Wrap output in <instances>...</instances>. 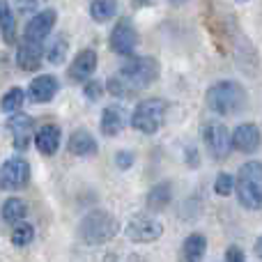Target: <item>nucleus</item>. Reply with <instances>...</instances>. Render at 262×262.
<instances>
[{
    "label": "nucleus",
    "instance_id": "obj_1",
    "mask_svg": "<svg viewBox=\"0 0 262 262\" xmlns=\"http://www.w3.org/2000/svg\"><path fill=\"white\" fill-rule=\"evenodd\" d=\"M159 78V62L154 58H131L122 64L118 76L108 81V92L115 97H131L136 90L152 85Z\"/></svg>",
    "mask_w": 262,
    "mask_h": 262
},
{
    "label": "nucleus",
    "instance_id": "obj_2",
    "mask_svg": "<svg viewBox=\"0 0 262 262\" xmlns=\"http://www.w3.org/2000/svg\"><path fill=\"white\" fill-rule=\"evenodd\" d=\"M209 111L219 115H237L246 108V90L237 81H219L207 90Z\"/></svg>",
    "mask_w": 262,
    "mask_h": 262
},
{
    "label": "nucleus",
    "instance_id": "obj_3",
    "mask_svg": "<svg viewBox=\"0 0 262 262\" xmlns=\"http://www.w3.org/2000/svg\"><path fill=\"white\" fill-rule=\"evenodd\" d=\"M237 200L244 209H260L262 207V163L246 161L239 168L235 180Z\"/></svg>",
    "mask_w": 262,
    "mask_h": 262
},
{
    "label": "nucleus",
    "instance_id": "obj_4",
    "mask_svg": "<svg viewBox=\"0 0 262 262\" xmlns=\"http://www.w3.org/2000/svg\"><path fill=\"white\" fill-rule=\"evenodd\" d=\"M120 230L118 219L111 212H90L78 226V232H81V239L88 242V244H104V242H111Z\"/></svg>",
    "mask_w": 262,
    "mask_h": 262
},
{
    "label": "nucleus",
    "instance_id": "obj_5",
    "mask_svg": "<svg viewBox=\"0 0 262 262\" xmlns=\"http://www.w3.org/2000/svg\"><path fill=\"white\" fill-rule=\"evenodd\" d=\"M166 113L168 104L163 99H145L136 106L131 115V127L138 129L140 134H157L166 120Z\"/></svg>",
    "mask_w": 262,
    "mask_h": 262
},
{
    "label": "nucleus",
    "instance_id": "obj_6",
    "mask_svg": "<svg viewBox=\"0 0 262 262\" xmlns=\"http://www.w3.org/2000/svg\"><path fill=\"white\" fill-rule=\"evenodd\" d=\"M163 235V226L161 221L152 216H136L129 221L127 226V237L136 244H149V242H157Z\"/></svg>",
    "mask_w": 262,
    "mask_h": 262
},
{
    "label": "nucleus",
    "instance_id": "obj_7",
    "mask_svg": "<svg viewBox=\"0 0 262 262\" xmlns=\"http://www.w3.org/2000/svg\"><path fill=\"white\" fill-rule=\"evenodd\" d=\"M205 147L216 161H221L232 149V134L223 124H209L205 129Z\"/></svg>",
    "mask_w": 262,
    "mask_h": 262
},
{
    "label": "nucleus",
    "instance_id": "obj_8",
    "mask_svg": "<svg viewBox=\"0 0 262 262\" xmlns=\"http://www.w3.org/2000/svg\"><path fill=\"white\" fill-rule=\"evenodd\" d=\"M30 177V166L23 159H7L0 166V186L3 189H23Z\"/></svg>",
    "mask_w": 262,
    "mask_h": 262
},
{
    "label": "nucleus",
    "instance_id": "obj_9",
    "mask_svg": "<svg viewBox=\"0 0 262 262\" xmlns=\"http://www.w3.org/2000/svg\"><path fill=\"white\" fill-rule=\"evenodd\" d=\"M136 44H138V32H136L134 23H131L129 18L118 21V26L111 32V49L118 55H131Z\"/></svg>",
    "mask_w": 262,
    "mask_h": 262
},
{
    "label": "nucleus",
    "instance_id": "obj_10",
    "mask_svg": "<svg viewBox=\"0 0 262 262\" xmlns=\"http://www.w3.org/2000/svg\"><path fill=\"white\" fill-rule=\"evenodd\" d=\"M55 12L53 9H44V12L35 14V16L28 21L26 32H23V39H30V41H44L49 37V32L53 30L55 26Z\"/></svg>",
    "mask_w": 262,
    "mask_h": 262
},
{
    "label": "nucleus",
    "instance_id": "obj_11",
    "mask_svg": "<svg viewBox=\"0 0 262 262\" xmlns=\"http://www.w3.org/2000/svg\"><path fill=\"white\" fill-rule=\"evenodd\" d=\"M262 145V134L255 124H239L232 134V147L237 152H244V154H253L258 152Z\"/></svg>",
    "mask_w": 262,
    "mask_h": 262
},
{
    "label": "nucleus",
    "instance_id": "obj_12",
    "mask_svg": "<svg viewBox=\"0 0 262 262\" xmlns=\"http://www.w3.org/2000/svg\"><path fill=\"white\" fill-rule=\"evenodd\" d=\"M41 58H44V49H41V41H30V39H23V44L18 46V53H16V62L23 72H35L39 69Z\"/></svg>",
    "mask_w": 262,
    "mask_h": 262
},
{
    "label": "nucleus",
    "instance_id": "obj_13",
    "mask_svg": "<svg viewBox=\"0 0 262 262\" xmlns=\"http://www.w3.org/2000/svg\"><path fill=\"white\" fill-rule=\"evenodd\" d=\"M7 127H9V131H12V136H14V147L16 149H28L32 127H35V122H32L30 115H14V118L7 122Z\"/></svg>",
    "mask_w": 262,
    "mask_h": 262
},
{
    "label": "nucleus",
    "instance_id": "obj_14",
    "mask_svg": "<svg viewBox=\"0 0 262 262\" xmlns=\"http://www.w3.org/2000/svg\"><path fill=\"white\" fill-rule=\"evenodd\" d=\"M95 69H97V53L92 49H85L74 58L72 67H69V76L74 81H85V78H90L95 74Z\"/></svg>",
    "mask_w": 262,
    "mask_h": 262
},
{
    "label": "nucleus",
    "instance_id": "obj_15",
    "mask_svg": "<svg viewBox=\"0 0 262 262\" xmlns=\"http://www.w3.org/2000/svg\"><path fill=\"white\" fill-rule=\"evenodd\" d=\"M58 78L51 76V74H44V76H37L30 83V97L35 101H51L58 92Z\"/></svg>",
    "mask_w": 262,
    "mask_h": 262
},
{
    "label": "nucleus",
    "instance_id": "obj_16",
    "mask_svg": "<svg viewBox=\"0 0 262 262\" xmlns=\"http://www.w3.org/2000/svg\"><path fill=\"white\" fill-rule=\"evenodd\" d=\"M207 251V239L200 232H193L182 244V262H203Z\"/></svg>",
    "mask_w": 262,
    "mask_h": 262
},
{
    "label": "nucleus",
    "instance_id": "obj_17",
    "mask_svg": "<svg viewBox=\"0 0 262 262\" xmlns=\"http://www.w3.org/2000/svg\"><path fill=\"white\" fill-rule=\"evenodd\" d=\"M69 152L76 154V157H88V154L97 152V140L92 138L90 131L85 129H76L69 136Z\"/></svg>",
    "mask_w": 262,
    "mask_h": 262
},
{
    "label": "nucleus",
    "instance_id": "obj_18",
    "mask_svg": "<svg viewBox=\"0 0 262 262\" xmlns=\"http://www.w3.org/2000/svg\"><path fill=\"white\" fill-rule=\"evenodd\" d=\"M35 143H37V149H39L41 154L51 157V154H55L60 147V129L53 127V124H46V127H41L37 131Z\"/></svg>",
    "mask_w": 262,
    "mask_h": 262
},
{
    "label": "nucleus",
    "instance_id": "obj_19",
    "mask_svg": "<svg viewBox=\"0 0 262 262\" xmlns=\"http://www.w3.org/2000/svg\"><path fill=\"white\" fill-rule=\"evenodd\" d=\"M124 122H127L124 111L120 106H108L104 111V115H101V131L106 136H118L124 129Z\"/></svg>",
    "mask_w": 262,
    "mask_h": 262
},
{
    "label": "nucleus",
    "instance_id": "obj_20",
    "mask_svg": "<svg viewBox=\"0 0 262 262\" xmlns=\"http://www.w3.org/2000/svg\"><path fill=\"white\" fill-rule=\"evenodd\" d=\"M118 14V0H92L90 5V16L97 23H106Z\"/></svg>",
    "mask_w": 262,
    "mask_h": 262
},
{
    "label": "nucleus",
    "instance_id": "obj_21",
    "mask_svg": "<svg viewBox=\"0 0 262 262\" xmlns=\"http://www.w3.org/2000/svg\"><path fill=\"white\" fill-rule=\"evenodd\" d=\"M172 198V191H170V184L163 182V184H157L147 195V207L154 209V212H161Z\"/></svg>",
    "mask_w": 262,
    "mask_h": 262
},
{
    "label": "nucleus",
    "instance_id": "obj_22",
    "mask_svg": "<svg viewBox=\"0 0 262 262\" xmlns=\"http://www.w3.org/2000/svg\"><path fill=\"white\" fill-rule=\"evenodd\" d=\"M0 30H3V37L7 44L14 41V32H16V23H14V14L9 9L7 0H0Z\"/></svg>",
    "mask_w": 262,
    "mask_h": 262
},
{
    "label": "nucleus",
    "instance_id": "obj_23",
    "mask_svg": "<svg viewBox=\"0 0 262 262\" xmlns=\"http://www.w3.org/2000/svg\"><path fill=\"white\" fill-rule=\"evenodd\" d=\"M26 214H28L26 203H23V200H18V198H9L7 203L3 205V219L7 223H14V226H16L18 221H23V219H26Z\"/></svg>",
    "mask_w": 262,
    "mask_h": 262
},
{
    "label": "nucleus",
    "instance_id": "obj_24",
    "mask_svg": "<svg viewBox=\"0 0 262 262\" xmlns=\"http://www.w3.org/2000/svg\"><path fill=\"white\" fill-rule=\"evenodd\" d=\"M23 99H26V95H23L21 88H12V90H9L7 95L3 97V101H0V108H3L5 113H14V111H18L23 106Z\"/></svg>",
    "mask_w": 262,
    "mask_h": 262
},
{
    "label": "nucleus",
    "instance_id": "obj_25",
    "mask_svg": "<svg viewBox=\"0 0 262 262\" xmlns=\"http://www.w3.org/2000/svg\"><path fill=\"white\" fill-rule=\"evenodd\" d=\"M46 58H49V62L60 64L64 58H67V41H64L62 37H58V39L51 44V49L46 51Z\"/></svg>",
    "mask_w": 262,
    "mask_h": 262
},
{
    "label": "nucleus",
    "instance_id": "obj_26",
    "mask_svg": "<svg viewBox=\"0 0 262 262\" xmlns=\"http://www.w3.org/2000/svg\"><path fill=\"white\" fill-rule=\"evenodd\" d=\"M214 191H216V195L228 198V195L235 191V177H232L230 172H221V175L216 177V182H214Z\"/></svg>",
    "mask_w": 262,
    "mask_h": 262
},
{
    "label": "nucleus",
    "instance_id": "obj_27",
    "mask_svg": "<svg viewBox=\"0 0 262 262\" xmlns=\"http://www.w3.org/2000/svg\"><path fill=\"white\" fill-rule=\"evenodd\" d=\"M32 237H35V230H32V226H16L14 228V232H12V242H14V246H26V244H30L32 242Z\"/></svg>",
    "mask_w": 262,
    "mask_h": 262
},
{
    "label": "nucleus",
    "instance_id": "obj_28",
    "mask_svg": "<svg viewBox=\"0 0 262 262\" xmlns=\"http://www.w3.org/2000/svg\"><path fill=\"white\" fill-rule=\"evenodd\" d=\"M226 262H244V251L239 246H230L226 251Z\"/></svg>",
    "mask_w": 262,
    "mask_h": 262
},
{
    "label": "nucleus",
    "instance_id": "obj_29",
    "mask_svg": "<svg viewBox=\"0 0 262 262\" xmlns=\"http://www.w3.org/2000/svg\"><path fill=\"white\" fill-rule=\"evenodd\" d=\"M115 159H118V166L120 168H129L131 163H134V154H131V152H118V157H115Z\"/></svg>",
    "mask_w": 262,
    "mask_h": 262
},
{
    "label": "nucleus",
    "instance_id": "obj_30",
    "mask_svg": "<svg viewBox=\"0 0 262 262\" xmlns=\"http://www.w3.org/2000/svg\"><path fill=\"white\" fill-rule=\"evenodd\" d=\"M85 95L90 97V99H99V97H101V85H99V83H88V85H85Z\"/></svg>",
    "mask_w": 262,
    "mask_h": 262
},
{
    "label": "nucleus",
    "instance_id": "obj_31",
    "mask_svg": "<svg viewBox=\"0 0 262 262\" xmlns=\"http://www.w3.org/2000/svg\"><path fill=\"white\" fill-rule=\"evenodd\" d=\"M16 5H18V9H21L23 14H26V12H35V9H37V0H16Z\"/></svg>",
    "mask_w": 262,
    "mask_h": 262
},
{
    "label": "nucleus",
    "instance_id": "obj_32",
    "mask_svg": "<svg viewBox=\"0 0 262 262\" xmlns=\"http://www.w3.org/2000/svg\"><path fill=\"white\" fill-rule=\"evenodd\" d=\"M255 255L262 260V237H258V242H255Z\"/></svg>",
    "mask_w": 262,
    "mask_h": 262
},
{
    "label": "nucleus",
    "instance_id": "obj_33",
    "mask_svg": "<svg viewBox=\"0 0 262 262\" xmlns=\"http://www.w3.org/2000/svg\"><path fill=\"white\" fill-rule=\"evenodd\" d=\"M170 3H172V5H184L186 0H170Z\"/></svg>",
    "mask_w": 262,
    "mask_h": 262
},
{
    "label": "nucleus",
    "instance_id": "obj_34",
    "mask_svg": "<svg viewBox=\"0 0 262 262\" xmlns=\"http://www.w3.org/2000/svg\"><path fill=\"white\" fill-rule=\"evenodd\" d=\"M138 5H147V3H152V0H136Z\"/></svg>",
    "mask_w": 262,
    "mask_h": 262
}]
</instances>
